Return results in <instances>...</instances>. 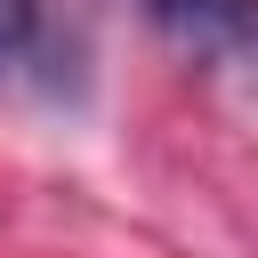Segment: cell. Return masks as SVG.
<instances>
[{
	"instance_id": "6da1fadb",
	"label": "cell",
	"mask_w": 258,
	"mask_h": 258,
	"mask_svg": "<svg viewBox=\"0 0 258 258\" xmlns=\"http://www.w3.org/2000/svg\"><path fill=\"white\" fill-rule=\"evenodd\" d=\"M185 56H258V0H137Z\"/></svg>"
},
{
	"instance_id": "7a4b0ae2",
	"label": "cell",
	"mask_w": 258,
	"mask_h": 258,
	"mask_svg": "<svg viewBox=\"0 0 258 258\" xmlns=\"http://www.w3.org/2000/svg\"><path fill=\"white\" fill-rule=\"evenodd\" d=\"M40 40V0H0V73H16Z\"/></svg>"
}]
</instances>
